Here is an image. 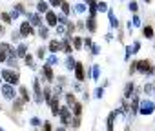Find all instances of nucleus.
I'll list each match as a JSON object with an SVG mask.
<instances>
[{"label": "nucleus", "instance_id": "nucleus-1", "mask_svg": "<svg viewBox=\"0 0 155 131\" xmlns=\"http://www.w3.org/2000/svg\"><path fill=\"white\" fill-rule=\"evenodd\" d=\"M0 77H2L8 84H11V86H15V84L20 82V75H18V71H17V69H11V68L2 69V71H0Z\"/></svg>", "mask_w": 155, "mask_h": 131}, {"label": "nucleus", "instance_id": "nucleus-2", "mask_svg": "<svg viewBox=\"0 0 155 131\" xmlns=\"http://www.w3.org/2000/svg\"><path fill=\"white\" fill-rule=\"evenodd\" d=\"M135 71H137V73H142V75L151 77V75L155 73V66H153V64H150V62L144 58V60L135 62Z\"/></svg>", "mask_w": 155, "mask_h": 131}, {"label": "nucleus", "instance_id": "nucleus-3", "mask_svg": "<svg viewBox=\"0 0 155 131\" xmlns=\"http://www.w3.org/2000/svg\"><path fill=\"white\" fill-rule=\"evenodd\" d=\"M153 111H155V102H151V100H148V98H144L142 102H139V113H140V115L148 117V115H151Z\"/></svg>", "mask_w": 155, "mask_h": 131}, {"label": "nucleus", "instance_id": "nucleus-4", "mask_svg": "<svg viewBox=\"0 0 155 131\" xmlns=\"http://www.w3.org/2000/svg\"><path fill=\"white\" fill-rule=\"evenodd\" d=\"M0 91H2V95H4L6 100H15V98H17V91H15V88H13L11 84H8V82L0 86Z\"/></svg>", "mask_w": 155, "mask_h": 131}, {"label": "nucleus", "instance_id": "nucleus-5", "mask_svg": "<svg viewBox=\"0 0 155 131\" xmlns=\"http://www.w3.org/2000/svg\"><path fill=\"white\" fill-rule=\"evenodd\" d=\"M33 91H35V104H42L44 98H42V88L38 78H33Z\"/></svg>", "mask_w": 155, "mask_h": 131}, {"label": "nucleus", "instance_id": "nucleus-6", "mask_svg": "<svg viewBox=\"0 0 155 131\" xmlns=\"http://www.w3.org/2000/svg\"><path fill=\"white\" fill-rule=\"evenodd\" d=\"M58 115H60V122H62L64 126H69V124H71V111H69L68 106L60 107V109H58Z\"/></svg>", "mask_w": 155, "mask_h": 131}, {"label": "nucleus", "instance_id": "nucleus-7", "mask_svg": "<svg viewBox=\"0 0 155 131\" xmlns=\"http://www.w3.org/2000/svg\"><path fill=\"white\" fill-rule=\"evenodd\" d=\"M75 77H77V80L79 82H82L84 78H86V73H84V64L82 62H75Z\"/></svg>", "mask_w": 155, "mask_h": 131}, {"label": "nucleus", "instance_id": "nucleus-8", "mask_svg": "<svg viewBox=\"0 0 155 131\" xmlns=\"http://www.w3.org/2000/svg\"><path fill=\"white\" fill-rule=\"evenodd\" d=\"M9 51H11V44H8V42H2V44H0V62H6V60H8Z\"/></svg>", "mask_w": 155, "mask_h": 131}, {"label": "nucleus", "instance_id": "nucleus-9", "mask_svg": "<svg viewBox=\"0 0 155 131\" xmlns=\"http://www.w3.org/2000/svg\"><path fill=\"white\" fill-rule=\"evenodd\" d=\"M18 33H20V37L33 35V26H31V24L26 20V22H22V24H20V31H18Z\"/></svg>", "mask_w": 155, "mask_h": 131}, {"label": "nucleus", "instance_id": "nucleus-10", "mask_svg": "<svg viewBox=\"0 0 155 131\" xmlns=\"http://www.w3.org/2000/svg\"><path fill=\"white\" fill-rule=\"evenodd\" d=\"M42 73H44V78H46L48 82H53V80H55V75H53V68H51V66L44 64V66H42Z\"/></svg>", "mask_w": 155, "mask_h": 131}, {"label": "nucleus", "instance_id": "nucleus-11", "mask_svg": "<svg viewBox=\"0 0 155 131\" xmlns=\"http://www.w3.org/2000/svg\"><path fill=\"white\" fill-rule=\"evenodd\" d=\"M46 22H48L49 27H55L57 22H58V20H57V15H55L53 11H46Z\"/></svg>", "mask_w": 155, "mask_h": 131}, {"label": "nucleus", "instance_id": "nucleus-12", "mask_svg": "<svg viewBox=\"0 0 155 131\" xmlns=\"http://www.w3.org/2000/svg\"><path fill=\"white\" fill-rule=\"evenodd\" d=\"M28 18H29L28 22H29L31 26H37V27H38V26L42 24V20H40V15H38V13H28Z\"/></svg>", "mask_w": 155, "mask_h": 131}, {"label": "nucleus", "instance_id": "nucleus-13", "mask_svg": "<svg viewBox=\"0 0 155 131\" xmlns=\"http://www.w3.org/2000/svg\"><path fill=\"white\" fill-rule=\"evenodd\" d=\"M139 102H140V100H139V97H133V98H131V102H130V104H131V113H130L131 117L139 113Z\"/></svg>", "mask_w": 155, "mask_h": 131}, {"label": "nucleus", "instance_id": "nucleus-14", "mask_svg": "<svg viewBox=\"0 0 155 131\" xmlns=\"http://www.w3.org/2000/svg\"><path fill=\"white\" fill-rule=\"evenodd\" d=\"M86 27H88L91 33H95V31H97V20H95V17H90V18H88Z\"/></svg>", "mask_w": 155, "mask_h": 131}, {"label": "nucleus", "instance_id": "nucleus-15", "mask_svg": "<svg viewBox=\"0 0 155 131\" xmlns=\"http://www.w3.org/2000/svg\"><path fill=\"white\" fill-rule=\"evenodd\" d=\"M18 91H20V98L24 100V104H26V102H29V98H31V95H29V91H28V88H24V86H20V89H18Z\"/></svg>", "mask_w": 155, "mask_h": 131}, {"label": "nucleus", "instance_id": "nucleus-16", "mask_svg": "<svg viewBox=\"0 0 155 131\" xmlns=\"http://www.w3.org/2000/svg\"><path fill=\"white\" fill-rule=\"evenodd\" d=\"M15 51H17V56H18V58H24V56L28 55V46H26V44H20L18 49H15Z\"/></svg>", "mask_w": 155, "mask_h": 131}, {"label": "nucleus", "instance_id": "nucleus-17", "mask_svg": "<svg viewBox=\"0 0 155 131\" xmlns=\"http://www.w3.org/2000/svg\"><path fill=\"white\" fill-rule=\"evenodd\" d=\"M115 117H117V111H111V113L108 115V131H115V129H113V120H115Z\"/></svg>", "mask_w": 155, "mask_h": 131}, {"label": "nucleus", "instance_id": "nucleus-18", "mask_svg": "<svg viewBox=\"0 0 155 131\" xmlns=\"http://www.w3.org/2000/svg\"><path fill=\"white\" fill-rule=\"evenodd\" d=\"M49 51H51V53L60 51V40H51V42H49Z\"/></svg>", "mask_w": 155, "mask_h": 131}, {"label": "nucleus", "instance_id": "nucleus-19", "mask_svg": "<svg viewBox=\"0 0 155 131\" xmlns=\"http://www.w3.org/2000/svg\"><path fill=\"white\" fill-rule=\"evenodd\" d=\"M133 88H135V86H133V82H128V84H126V89H124V98H130V97L133 95Z\"/></svg>", "mask_w": 155, "mask_h": 131}, {"label": "nucleus", "instance_id": "nucleus-20", "mask_svg": "<svg viewBox=\"0 0 155 131\" xmlns=\"http://www.w3.org/2000/svg\"><path fill=\"white\" fill-rule=\"evenodd\" d=\"M75 102H77L75 95H73V93H66V106H68V107H73Z\"/></svg>", "mask_w": 155, "mask_h": 131}, {"label": "nucleus", "instance_id": "nucleus-21", "mask_svg": "<svg viewBox=\"0 0 155 131\" xmlns=\"http://www.w3.org/2000/svg\"><path fill=\"white\" fill-rule=\"evenodd\" d=\"M142 35H144L146 38H153V27H151V26H144V27H142Z\"/></svg>", "mask_w": 155, "mask_h": 131}, {"label": "nucleus", "instance_id": "nucleus-22", "mask_svg": "<svg viewBox=\"0 0 155 131\" xmlns=\"http://www.w3.org/2000/svg\"><path fill=\"white\" fill-rule=\"evenodd\" d=\"M81 113H82V104L75 102L73 104V117H81Z\"/></svg>", "mask_w": 155, "mask_h": 131}, {"label": "nucleus", "instance_id": "nucleus-23", "mask_svg": "<svg viewBox=\"0 0 155 131\" xmlns=\"http://www.w3.org/2000/svg\"><path fill=\"white\" fill-rule=\"evenodd\" d=\"M38 37H40V38H48V37H49V29L44 27V26H38Z\"/></svg>", "mask_w": 155, "mask_h": 131}, {"label": "nucleus", "instance_id": "nucleus-24", "mask_svg": "<svg viewBox=\"0 0 155 131\" xmlns=\"http://www.w3.org/2000/svg\"><path fill=\"white\" fill-rule=\"evenodd\" d=\"M24 62H26V66H28V68H31V69H35V62H33V56L28 53L26 56H24Z\"/></svg>", "mask_w": 155, "mask_h": 131}, {"label": "nucleus", "instance_id": "nucleus-25", "mask_svg": "<svg viewBox=\"0 0 155 131\" xmlns=\"http://www.w3.org/2000/svg\"><path fill=\"white\" fill-rule=\"evenodd\" d=\"M90 17H95L97 15V2H95V0H90Z\"/></svg>", "mask_w": 155, "mask_h": 131}, {"label": "nucleus", "instance_id": "nucleus-26", "mask_svg": "<svg viewBox=\"0 0 155 131\" xmlns=\"http://www.w3.org/2000/svg\"><path fill=\"white\" fill-rule=\"evenodd\" d=\"M108 17H110V22H111V27H119V20L115 18V15H113V11H108Z\"/></svg>", "mask_w": 155, "mask_h": 131}, {"label": "nucleus", "instance_id": "nucleus-27", "mask_svg": "<svg viewBox=\"0 0 155 131\" xmlns=\"http://www.w3.org/2000/svg\"><path fill=\"white\" fill-rule=\"evenodd\" d=\"M73 47L75 49H82V38L81 37H75L73 38Z\"/></svg>", "mask_w": 155, "mask_h": 131}, {"label": "nucleus", "instance_id": "nucleus-28", "mask_svg": "<svg viewBox=\"0 0 155 131\" xmlns=\"http://www.w3.org/2000/svg\"><path fill=\"white\" fill-rule=\"evenodd\" d=\"M22 106H24V100H22V98H15L13 109H15V111H20V109H22Z\"/></svg>", "mask_w": 155, "mask_h": 131}, {"label": "nucleus", "instance_id": "nucleus-29", "mask_svg": "<svg viewBox=\"0 0 155 131\" xmlns=\"http://www.w3.org/2000/svg\"><path fill=\"white\" fill-rule=\"evenodd\" d=\"M66 68H68L69 71L75 68V58H73V56H68V60H66Z\"/></svg>", "mask_w": 155, "mask_h": 131}, {"label": "nucleus", "instance_id": "nucleus-30", "mask_svg": "<svg viewBox=\"0 0 155 131\" xmlns=\"http://www.w3.org/2000/svg\"><path fill=\"white\" fill-rule=\"evenodd\" d=\"M55 64H58V58H57L55 53H51V56L48 58V66H55Z\"/></svg>", "mask_w": 155, "mask_h": 131}, {"label": "nucleus", "instance_id": "nucleus-31", "mask_svg": "<svg viewBox=\"0 0 155 131\" xmlns=\"http://www.w3.org/2000/svg\"><path fill=\"white\" fill-rule=\"evenodd\" d=\"M37 9H38L40 13H46V11H48V4H46V2H38V4H37Z\"/></svg>", "mask_w": 155, "mask_h": 131}, {"label": "nucleus", "instance_id": "nucleus-32", "mask_svg": "<svg viewBox=\"0 0 155 131\" xmlns=\"http://www.w3.org/2000/svg\"><path fill=\"white\" fill-rule=\"evenodd\" d=\"M60 8H62V13H64V15H69V9H71V8H69V4H68V2H62V4H60Z\"/></svg>", "mask_w": 155, "mask_h": 131}, {"label": "nucleus", "instance_id": "nucleus-33", "mask_svg": "<svg viewBox=\"0 0 155 131\" xmlns=\"http://www.w3.org/2000/svg\"><path fill=\"white\" fill-rule=\"evenodd\" d=\"M99 73H101V66H97V64H95V66H93V75H91V77L97 80V78H99Z\"/></svg>", "mask_w": 155, "mask_h": 131}, {"label": "nucleus", "instance_id": "nucleus-34", "mask_svg": "<svg viewBox=\"0 0 155 131\" xmlns=\"http://www.w3.org/2000/svg\"><path fill=\"white\" fill-rule=\"evenodd\" d=\"M71 126H73V127H79V126H81V117H73Z\"/></svg>", "mask_w": 155, "mask_h": 131}, {"label": "nucleus", "instance_id": "nucleus-35", "mask_svg": "<svg viewBox=\"0 0 155 131\" xmlns=\"http://www.w3.org/2000/svg\"><path fill=\"white\" fill-rule=\"evenodd\" d=\"M44 55H46V49H44V47H38V49H37V56L42 60V58H44Z\"/></svg>", "mask_w": 155, "mask_h": 131}, {"label": "nucleus", "instance_id": "nucleus-36", "mask_svg": "<svg viewBox=\"0 0 155 131\" xmlns=\"http://www.w3.org/2000/svg\"><path fill=\"white\" fill-rule=\"evenodd\" d=\"M42 131H53V126H51V122H44V126H42Z\"/></svg>", "mask_w": 155, "mask_h": 131}, {"label": "nucleus", "instance_id": "nucleus-37", "mask_svg": "<svg viewBox=\"0 0 155 131\" xmlns=\"http://www.w3.org/2000/svg\"><path fill=\"white\" fill-rule=\"evenodd\" d=\"M97 9H99V11H108V6H106L104 2H99V4H97Z\"/></svg>", "mask_w": 155, "mask_h": 131}, {"label": "nucleus", "instance_id": "nucleus-38", "mask_svg": "<svg viewBox=\"0 0 155 131\" xmlns=\"http://www.w3.org/2000/svg\"><path fill=\"white\" fill-rule=\"evenodd\" d=\"M2 20H4L6 24H9V22H11V15H9V13H2Z\"/></svg>", "mask_w": 155, "mask_h": 131}, {"label": "nucleus", "instance_id": "nucleus-39", "mask_svg": "<svg viewBox=\"0 0 155 131\" xmlns=\"http://www.w3.org/2000/svg\"><path fill=\"white\" fill-rule=\"evenodd\" d=\"M102 95H104V88H101V86H99V88H97V91H95V97H97V98H101Z\"/></svg>", "mask_w": 155, "mask_h": 131}, {"label": "nucleus", "instance_id": "nucleus-40", "mask_svg": "<svg viewBox=\"0 0 155 131\" xmlns=\"http://www.w3.org/2000/svg\"><path fill=\"white\" fill-rule=\"evenodd\" d=\"M29 122H31V126H35V127H37V126H40V118H38V117H33Z\"/></svg>", "mask_w": 155, "mask_h": 131}, {"label": "nucleus", "instance_id": "nucleus-41", "mask_svg": "<svg viewBox=\"0 0 155 131\" xmlns=\"http://www.w3.org/2000/svg\"><path fill=\"white\" fill-rule=\"evenodd\" d=\"M84 9H86V6H84V4L75 6V11H77V13H84Z\"/></svg>", "mask_w": 155, "mask_h": 131}, {"label": "nucleus", "instance_id": "nucleus-42", "mask_svg": "<svg viewBox=\"0 0 155 131\" xmlns=\"http://www.w3.org/2000/svg\"><path fill=\"white\" fill-rule=\"evenodd\" d=\"M140 49V42H133V47H131V53H137Z\"/></svg>", "mask_w": 155, "mask_h": 131}, {"label": "nucleus", "instance_id": "nucleus-43", "mask_svg": "<svg viewBox=\"0 0 155 131\" xmlns=\"http://www.w3.org/2000/svg\"><path fill=\"white\" fill-rule=\"evenodd\" d=\"M55 27H57V33H58V35H64V33H66V27H64V26H55Z\"/></svg>", "mask_w": 155, "mask_h": 131}, {"label": "nucleus", "instance_id": "nucleus-44", "mask_svg": "<svg viewBox=\"0 0 155 131\" xmlns=\"http://www.w3.org/2000/svg\"><path fill=\"white\" fill-rule=\"evenodd\" d=\"M62 2H64V0H49V4H51V6H55V8H57V6H60Z\"/></svg>", "mask_w": 155, "mask_h": 131}, {"label": "nucleus", "instance_id": "nucleus-45", "mask_svg": "<svg viewBox=\"0 0 155 131\" xmlns=\"http://www.w3.org/2000/svg\"><path fill=\"white\" fill-rule=\"evenodd\" d=\"M144 91H146V93H151V91H153V84H146V86H144Z\"/></svg>", "mask_w": 155, "mask_h": 131}, {"label": "nucleus", "instance_id": "nucleus-46", "mask_svg": "<svg viewBox=\"0 0 155 131\" xmlns=\"http://www.w3.org/2000/svg\"><path fill=\"white\" fill-rule=\"evenodd\" d=\"M82 44H86V47H91V46H93L91 38H86V40H82Z\"/></svg>", "mask_w": 155, "mask_h": 131}, {"label": "nucleus", "instance_id": "nucleus-47", "mask_svg": "<svg viewBox=\"0 0 155 131\" xmlns=\"http://www.w3.org/2000/svg\"><path fill=\"white\" fill-rule=\"evenodd\" d=\"M130 9L131 11H137V2H133V0H131V2H130Z\"/></svg>", "mask_w": 155, "mask_h": 131}, {"label": "nucleus", "instance_id": "nucleus-48", "mask_svg": "<svg viewBox=\"0 0 155 131\" xmlns=\"http://www.w3.org/2000/svg\"><path fill=\"white\" fill-rule=\"evenodd\" d=\"M73 88H75V91H82V86H81V82H77Z\"/></svg>", "mask_w": 155, "mask_h": 131}, {"label": "nucleus", "instance_id": "nucleus-49", "mask_svg": "<svg viewBox=\"0 0 155 131\" xmlns=\"http://www.w3.org/2000/svg\"><path fill=\"white\" fill-rule=\"evenodd\" d=\"M91 49H93V53H95V55L101 51V47H99V46H91Z\"/></svg>", "mask_w": 155, "mask_h": 131}, {"label": "nucleus", "instance_id": "nucleus-50", "mask_svg": "<svg viewBox=\"0 0 155 131\" xmlns=\"http://www.w3.org/2000/svg\"><path fill=\"white\" fill-rule=\"evenodd\" d=\"M0 35H6V27L2 24H0Z\"/></svg>", "mask_w": 155, "mask_h": 131}, {"label": "nucleus", "instance_id": "nucleus-51", "mask_svg": "<svg viewBox=\"0 0 155 131\" xmlns=\"http://www.w3.org/2000/svg\"><path fill=\"white\" fill-rule=\"evenodd\" d=\"M133 24H135V26H139V24H140V20H139V17H135V18H133Z\"/></svg>", "mask_w": 155, "mask_h": 131}, {"label": "nucleus", "instance_id": "nucleus-52", "mask_svg": "<svg viewBox=\"0 0 155 131\" xmlns=\"http://www.w3.org/2000/svg\"><path fill=\"white\" fill-rule=\"evenodd\" d=\"M55 131H66V129H64V127H57Z\"/></svg>", "mask_w": 155, "mask_h": 131}, {"label": "nucleus", "instance_id": "nucleus-53", "mask_svg": "<svg viewBox=\"0 0 155 131\" xmlns=\"http://www.w3.org/2000/svg\"><path fill=\"white\" fill-rule=\"evenodd\" d=\"M82 2H84V4H88V2H90V0H82Z\"/></svg>", "mask_w": 155, "mask_h": 131}, {"label": "nucleus", "instance_id": "nucleus-54", "mask_svg": "<svg viewBox=\"0 0 155 131\" xmlns=\"http://www.w3.org/2000/svg\"><path fill=\"white\" fill-rule=\"evenodd\" d=\"M0 86H2V77H0Z\"/></svg>", "mask_w": 155, "mask_h": 131}, {"label": "nucleus", "instance_id": "nucleus-55", "mask_svg": "<svg viewBox=\"0 0 155 131\" xmlns=\"http://www.w3.org/2000/svg\"><path fill=\"white\" fill-rule=\"evenodd\" d=\"M146 2H151V0H146Z\"/></svg>", "mask_w": 155, "mask_h": 131}]
</instances>
